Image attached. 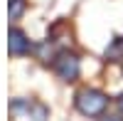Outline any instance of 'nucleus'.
<instances>
[{"instance_id": "obj_7", "label": "nucleus", "mask_w": 123, "mask_h": 121, "mask_svg": "<svg viewBox=\"0 0 123 121\" xmlns=\"http://www.w3.org/2000/svg\"><path fill=\"white\" fill-rule=\"evenodd\" d=\"M101 121H123V119H121V116H104Z\"/></svg>"}, {"instance_id": "obj_3", "label": "nucleus", "mask_w": 123, "mask_h": 121, "mask_svg": "<svg viewBox=\"0 0 123 121\" xmlns=\"http://www.w3.org/2000/svg\"><path fill=\"white\" fill-rule=\"evenodd\" d=\"M10 54H27L30 49H32V42L27 40V35L22 32V30H10Z\"/></svg>"}, {"instance_id": "obj_8", "label": "nucleus", "mask_w": 123, "mask_h": 121, "mask_svg": "<svg viewBox=\"0 0 123 121\" xmlns=\"http://www.w3.org/2000/svg\"><path fill=\"white\" fill-rule=\"evenodd\" d=\"M118 109H121V111H123V94L118 96Z\"/></svg>"}, {"instance_id": "obj_1", "label": "nucleus", "mask_w": 123, "mask_h": 121, "mask_svg": "<svg viewBox=\"0 0 123 121\" xmlns=\"http://www.w3.org/2000/svg\"><path fill=\"white\" fill-rule=\"evenodd\" d=\"M74 106L84 116H101L108 106V96L98 89H81L74 99Z\"/></svg>"}, {"instance_id": "obj_2", "label": "nucleus", "mask_w": 123, "mask_h": 121, "mask_svg": "<svg viewBox=\"0 0 123 121\" xmlns=\"http://www.w3.org/2000/svg\"><path fill=\"white\" fill-rule=\"evenodd\" d=\"M54 72L62 82H74L79 77V57L74 52H59L54 59Z\"/></svg>"}, {"instance_id": "obj_4", "label": "nucleus", "mask_w": 123, "mask_h": 121, "mask_svg": "<svg viewBox=\"0 0 123 121\" xmlns=\"http://www.w3.org/2000/svg\"><path fill=\"white\" fill-rule=\"evenodd\" d=\"M27 114H30V119H32V121H47V119H49V109H47L44 104L35 101V104L27 106Z\"/></svg>"}, {"instance_id": "obj_5", "label": "nucleus", "mask_w": 123, "mask_h": 121, "mask_svg": "<svg viewBox=\"0 0 123 121\" xmlns=\"http://www.w3.org/2000/svg\"><path fill=\"white\" fill-rule=\"evenodd\" d=\"M106 59H111V62L123 59V37H116L113 42L106 47Z\"/></svg>"}, {"instance_id": "obj_6", "label": "nucleus", "mask_w": 123, "mask_h": 121, "mask_svg": "<svg viewBox=\"0 0 123 121\" xmlns=\"http://www.w3.org/2000/svg\"><path fill=\"white\" fill-rule=\"evenodd\" d=\"M25 10V0H10V20H17Z\"/></svg>"}]
</instances>
